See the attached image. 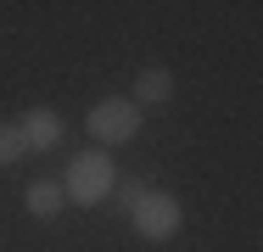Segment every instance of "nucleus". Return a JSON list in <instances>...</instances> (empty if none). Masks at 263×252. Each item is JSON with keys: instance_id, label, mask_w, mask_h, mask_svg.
<instances>
[{"instance_id": "1", "label": "nucleus", "mask_w": 263, "mask_h": 252, "mask_svg": "<svg viewBox=\"0 0 263 252\" xmlns=\"http://www.w3.org/2000/svg\"><path fill=\"white\" fill-rule=\"evenodd\" d=\"M62 191H67V202H84V207L106 202V191H112V157L106 151H79L67 163V174H62Z\"/></svg>"}, {"instance_id": "2", "label": "nucleus", "mask_w": 263, "mask_h": 252, "mask_svg": "<svg viewBox=\"0 0 263 252\" xmlns=\"http://www.w3.org/2000/svg\"><path fill=\"white\" fill-rule=\"evenodd\" d=\"M135 129H140V106L123 96H106L90 106V140H101V146H123V140H135Z\"/></svg>"}, {"instance_id": "3", "label": "nucleus", "mask_w": 263, "mask_h": 252, "mask_svg": "<svg viewBox=\"0 0 263 252\" xmlns=\"http://www.w3.org/2000/svg\"><path fill=\"white\" fill-rule=\"evenodd\" d=\"M129 219H135V230H140L146 241H168V236L179 230V202L162 196V191H146V196L129 207Z\"/></svg>"}, {"instance_id": "4", "label": "nucleus", "mask_w": 263, "mask_h": 252, "mask_svg": "<svg viewBox=\"0 0 263 252\" xmlns=\"http://www.w3.org/2000/svg\"><path fill=\"white\" fill-rule=\"evenodd\" d=\"M23 146L28 151H51L56 140H62V118H56L51 106H34V112H23Z\"/></svg>"}, {"instance_id": "5", "label": "nucleus", "mask_w": 263, "mask_h": 252, "mask_svg": "<svg viewBox=\"0 0 263 252\" xmlns=\"http://www.w3.org/2000/svg\"><path fill=\"white\" fill-rule=\"evenodd\" d=\"M168 101H174V73H168V67H146V73L135 79V106H140V112H157Z\"/></svg>"}, {"instance_id": "6", "label": "nucleus", "mask_w": 263, "mask_h": 252, "mask_svg": "<svg viewBox=\"0 0 263 252\" xmlns=\"http://www.w3.org/2000/svg\"><path fill=\"white\" fill-rule=\"evenodd\" d=\"M62 202H67V191H62L56 179H34V185L23 191V207H28L34 219H56V213H62Z\"/></svg>"}, {"instance_id": "7", "label": "nucleus", "mask_w": 263, "mask_h": 252, "mask_svg": "<svg viewBox=\"0 0 263 252\" xmlns=\"http://www.w3.org/2000/svg\"><path fill=\"white\" fill-rule=\"evenodd\" d=\"M23 129H17V123H0V168H6V163H17V157H23Z\"/></svg>"}]
</instances>
